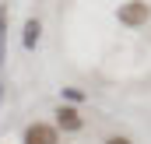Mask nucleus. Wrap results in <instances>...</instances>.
Returning a JSON list of instances; mask_svg holds the SVG:
<instances>
[{
    "mask_svg": "<svg viewBox=\"0 0 151 144\" xmlns=\"http://www.w3.org/2000/svg\"><path fill=\"white\" fill-rule=\"evenodd\" d=\"M148 18H151V7H148V4H141V0H134V4H127V7H119V21H123V25H130V28L144 25Z\"/></svg>",
    "mask_w": 151,
    "mask_h": 144,
    "instance_id": "nucleus-1",
    "label": "nucleus"
},
{
    "mask_svg": "<svg viewBox=\"0 0 151 144\" xmlns=\"http://www.w3.org/2000/svg\"><path fill=\"white\" fill-rule=\"evenodd\" d=\"M56 130L49 127V123H32L28 130H25V144H56Z\"/></svg>",
    "mask_w": 151,
    "mask_h": 144,
    "instance_id": "nucleus-2",
    "label": "nucleus"
},
{
    "mask_svg": "<svg viewBox=\"0 0 151 144\" xmlns=\"http://www.w3.org/2000/svg\"><path fill=\"white\" fill-rule=\"evenodd\" d=\"M56 120H60V127H63V130H81V116H77V109H70V106L60 109V112H56Z\"/></svg>",
    "mask_w": 151,
    "mask_h": 144,
    "instance_id": "nucleus-3",
    "label": "nucleus"
},
{
    "mask_svg": "<svg viewBox=\"0 0 151 144\" xmlns=\"http://www.w3.org/2000/svg\"><path fill=\"white\" fill-rule=\"evenodd\" d=\"M35 42H39V21H28V25H25V46L32 49Z\"/></svg>",
    "mask_w": 151,
    "mask_h": 144,
    "instance_id": "nucleus-4",
    "label": "nucleus"
},
{
    "mask_svg": "<svg viewBox=\"0 0 151 144\" xmlns=\"http://www.w3.org/2000/svg\"><path fill=\"white\" fill-rule=\"evenodd\" d=\"M0 60H4V11H0Z\"/></svg>",
    "mask_w": 151,
    "mask_h": 144,
    "instance_id": "nucleus-5",
    "label": "nucleus"
},
{
    "mask_svg": "<svg viewBox=\"0 0 151 144\" xmlns=\"http://www.w3.org/2000/svg\"><path fill=\"white\" fill-rule=\"evenodd\" d=\"M106 144H130V141H127V137H109Z\"/></svg>",
    "mask_w": 151,
    "mask_h": 144,
    "instance_id": "nucleus-6",
    "label": "nucleus"
}]
</instances>
